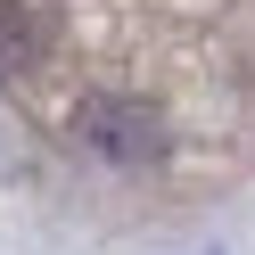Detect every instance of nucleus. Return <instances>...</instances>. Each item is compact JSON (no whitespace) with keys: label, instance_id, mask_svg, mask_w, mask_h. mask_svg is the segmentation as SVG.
<instances>
[{"label":"nucleus","instance_id":"obj_1","mask_svg":"<svg viewBox=\"0 0 255 255\" xmlns=\"http://www.w3.org/2000/svg\"><path fill=\"white\" fill-rule=\"evenodd\" d=\"M83 140L99 156H116V165H148L156 148H165V116H156L148 99H124V91H99V99H83Z\"/></svg>","mask_w":255,"mask_h":255}]
</instances>
